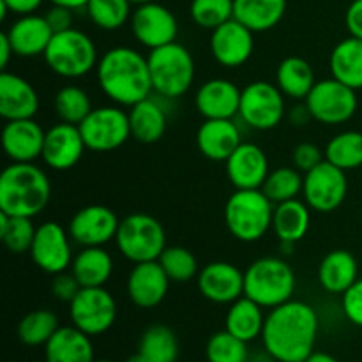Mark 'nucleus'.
<instances>
[{
    "mask_svg": "<svg viewBox=\"0 0 362 362\" xmlns=\"http://www.w3.org/2000/svg\"><path fill=\"white\" fill-rule=\"evenodd\" d=\"M318 327L317 311L304 300L269 310L262 332L265 354L276 362H304L315 352Z\"/></svg>",
    "mask_w": 362,
    "mask_h": 362,
    "instance_id": "obj_1",
    "label": "nucleus"
},
{
    "mask_svg": "<svg viewBox=\"0 0 362 362\" xmlns=\"http://www.w3.org/2000/svg\"><path fill=\"white\" fill-rule=\"evenodd\" d=\"M95 73L103 94L122 108H131L154 92L148 59L129 46H115L103 53Z\"/></svg>",
    "mask_w": 362,
    "mask_h": 362,
    "instance_id": "obj_2",
    "label": "nucleus"
},
{
    "mask_svg": "<svg viewBox=\"0 0 362 362\" xmlns=\"http://www.w3.org/2000/svg\"><path fill=\"white\" fill-rule=\"evenodd\" d=\"M52 197V184L34 163H11L0 175V212L32 218L41 214Z\"/></svg>",
    "mask_w": 362,
    "mask_h": 362,
    "instance_id": "obj_3",
    "label": "nucleus"
},
{
    "mask_svg": "<svg viewBox=\"0 0 362 362\" xmlns=\"http://www.w3.org/2000/svg\"><path fill=\"white\" fill-rule=\"evenodd\" d=\"M296 272L283 258L264 257L244 271V296L267 310L292 300L296 292Z\"/></svg>",
    "mask_w": 362,
    "mask_h": 362,
    "instance_id": "obj_4",
    "label": "nucleus"
},
{
    "mask_svg": "<svg viewBox=\"0 0 362 362\" xmlns=\"http://www.w3.org/2000/svg\"><path fill=\"white\" fill-rule=\"evenodd\" d=\"M152 90L161 99H179L194 81V59L189 49L180 42H170L148 53Z\"/></svg>",
    "mask_w": 362,
    "mask_h": 362,
    "instance_id": "obj_5",
    "label": "nucleus"
},
{
    "mask_svg": "<svg viewBox=\"0 0 362 362\" xmlns=\"http://www.w3.org/2000/svg\"><path fill=\"white\" fill-rule=\"evenodd\" d=\"M274 204L262 189H235L225 205L228 232L240 243H257L272 228Z\"/></svg>",
    "mask_w": 362,
    "mask_h": 362,
    "instance_id": "obj_6",
    "label": "nucleus"
},
{
    "mask_svg": "<svg viewBox=\"0 0 362 362\" xmlns=\"http://www.w3.org/2000/svg\"><path fill=\"white\" fill-rule=\"evenodd\" d=\"M45 62L57 76L76 80L98 67V48L90 35L78 28L53 34L45 52Z\"/></svg>",
    "mask_w": 362,
    "mask_h": 362,
    "instance_id": "obj_7",
    "label": "nucleus"
},
{
    "mask_svg": "<svg viewBox=\"0 0 362 362\" xmlns=\"http://www.w3.org/2000/svg\"><path fill=\"white\" fill-rule=\"evenodd\" d=\"M115 244L120 255L133 264L154 262L166 250V232L154 216L136 212L120 219Z\"/></svg>",
    "mask_w": 362,
    "mask_h": 362,
    "instance_id": "obj_8",
    "label": "nucleus"
},
{
    "mask_svg": "<svg viewBox=\"0 0 362 362\" xmlns=\"http://www.w3.org/2000/svg\"><path fill=\"white\" fill-rule=\"evenodd\" d=\"M239 117L251 129H274L286 117L285 94L276 83L264 80L253 81L243 88Z\"/></svg>",
    "mask_w": 362,
    "mask_h": 362,
    "instance_id": "obj_9",
    "label": "nucleus"
},
{
    "mask_svg": "<svg viewBox=\"0 0 362 362\" xmlns=\"http://www.w3.org/2000/svg\"><path fill=\"white\" fill-rule=\"evenodd\" d=\"M356 92L336 78H327L315 83L304 103L313 120L325 126H339L356 115L359 105Z\"/></svg>",
    "mask_w": 362,
    "mask_h": 362,
    "instance_id": "obj_10",
    "label": "nucleus"
},
{
    "mask_svg": "<svg viewBox=\"0 0 362 362\" xmlns=\"http://www.w3.org/2000/svg\"><path fill=\"white\" fill-rule=\"evenodd\" d=\"M78 127L92 152L117 151L131 138L129 115L117 105L94 108Z\"/></svg>",
    "mask_w": 362,
    "mask_h": 362,
    "instance_id": "obj_11",
    "label": "nucleus"
},
{
    "mask_svg": "<svg viewBox=\"0 0 362 362\" xmlns=\"http://www.w3.org/2000/svg\"><path fill=\"white\" fill-rule=\"evenodd\" d=\"M69 317L74 327L92 336H101L117 320V303L105 286L81 288L69 303Z\"/></svg>",
    "mask_w": 362,
    "mask_h": 362,
    "instance_id": "obj_12",
    "label": "nucleus"
},
{
    "mask_svg": "<svg viewBox=\"0 0 362 362\" xmlns=\"http://www.w3.org/2000/svg\"><path fill=\"white\" fill-rule=\"evenodd\" d=\"M349 193L345 170L338 168L325 159L324 163L304 173L303 198L311 211L334 212L341 207Z\"/></svg>",
    "mask_w": 362,
    "mask_h": 362,
    "instance_id": "obj_13",
    "label": "nucleus"
},
{
    "mask_svg": "<svg viewBox=\"0 0 362 362\" xmlns=\"http://www.w3.org/2000/svg\"><path fill=\"white\" fill-rule=\"evenodd\" d=\"M131 32L141 46L148 49L175 42L179 34V23L172 11L158 2H147L136 6L131 14Z\"/></svg>",
    "mask_w": 362,
    "mask_h": 362,
    "instance_id": "obj_14",
    "label": "nucleus"
},
{
    "mask_svg": "<svg viewBox=\"0 0 362 362\" xmlns=\"http://www.w3.org/2000/svg\"><path fill=\"white\" fill-rule=\"evenodd\" d=\"M71 235L62 225L55 221H46L37 226L34 243L30 247L32 262L46 274H60L71 269L73 264V250H71Z\"/></svg>",
    "mask_w": 362,
    "mask_h": 362,
    "instance_id": "obj_15",
    "label": "nucleus"
},
{
    "mask_svg": "<svg viewBox=\"0 0 362 362\" xmlns=\"http://www.w3.org/2000/svg\"><path fill=\"white\" fill-rule=\"evenodd\" d=\"M120 219L106 205H87L71 218L67 232L81 247L105 246L115 240Z\"/></svg>",
    "mask_w": 362,
    "mask_h": 362,
    "instance_id": "obj_16",
    "label": "nucleus"
},
{
    "mask_svg": "<svg viewBox=\"0 0 362 362\" xmlns=\"http://www.w3.org/2000/svg\"><path fill=\"white\" fill-rule=\"evenodd\" d=\"M211 53L223 67H240L255 53V32L232 18L211 34Z\"/></svg>",
    "mask_w": 362,
    "mask_h": 362,
    "instance_id": "obj_17",
    "label": "nucleus"
},
{
    "mask_svg": "<svg viewBox=\"0 0 362 362\" xmlns=\"http://www.w3.org/2000/svg\"><path fill=\"white\" fill-rule=\"evenodd\" d=\"M85 151L88 148L81 136L80 127L74 124L60 122L46 131L41 158L48 168L55 172H67L80 163Z\"/></svg>",
    "mask_w": 362,
    "mask_h": 362,
    "instance_id": "obj_18",
    "label": "nucleus"
},
{
    "mask_svg": "<svg viewBox=\"0 0 362 362\" xmlns=\"http://www.w3.org/2000/svg\"><path fill=\"white\" fill-rule=\"evenodd\" d=\"M170 283L172 281L158 260L141 262L134 264L127 276V296L134 306L141 310H152L168 296Z\"/></svg>",
    "mask_w": 362,
    "mask_h": 362,
    "instance_id": "obj_19",
    "label": "nucleus"
},
{
    "mask_svg": "<svg viewBox=\"0 0 362 362\" xmlns=\"http://www.w3.org/2000/svg\"><path fill=\"white\" fill-rule=\"evenodd\" d=\"M198 290L214 304H232L244 296V272L230 262H212L198 272Z\"/></svg>",
    "mask_w": 362,
    "mask_h": 362,
    "instance_id": "obj_20",
    "label": "nucleus"
},
{
    "mask_svg": "<svg viewBox=\"0 0 362 362\" xmlns=\"http://www.w3.org/2000/svg\"><path fill=\"white\" fill-rule=\"evenodd\" d=\"M225 163L226 175L235 189H262L271 173L267 154L251 141H243Z\"/></svg>",
    "mask_w": 362,
    "mask_h": 362,
    "instance_id": "obj_21",
    "label": "nucleus"
},
{
    "mask_svg": "<svg viewBox=\"0 0 362 362\" xmlns=\"http://www.w3.org/2000/svg\"><path fill=\"white\" fill-rule=\"evenodd\" d=\"M46 131L34 119L7 120L2 129V147L13 163H34L42 156Z\"/></svg>",
    "mask_w": 362,
    "mask_h": 362,
    "instance_id": "obj_22",
    "label": "nucleus"
},
{
    "mask_svg": "<svg viewBox=\"0 0 362 362\" xmlns=\"http://www.w3.org/2000/svg\"><path fill=\"white\" fill-rule=\"evenodd\" d=\"M240 90L226 78L204 81L194 95V106L204 119H235L240 108Z\"/></svg>",
    "mask_w": 362,
    "mask_h": 362,
    "instance_id": "obj_23",
    "label": "nucleus"
},
{
    "mask_svg": "<svg viewBox=\"0 0 362 362\" xmlns=\"http://www.w3.org/2000/svg\"><path fill=\"white\" fill-rule=\"evenodd\" d=\"M39 110V95L34 85L20 74L2 71L0 74V115L7 120L34 119Z\"/></svg>",
    "mask_w": 362,
    "mask_h": 362,
    "instance_id": "obj_24",
    "label": "nucleus"
},
{
    "mask_svg": "<svg viewBox=\"0 0 362 362\" xmlns=\"http://www.w3.org/2000/svg\"><path fill=\"white\" fill-rule=\"evenodd\" d=\"M6 34L14 49V55L23 57V59L45 55L53 37V30L46 18L35 13L25 14L14 20Z\"/></svg>",
    "mask_w": 362,
    "mask_h": 362,
    "instance_id": "obj_25",
    "label": "nucleus"
},
{
    "mask_svg": "<svg viewBox=\"0 0 362 362\" xmlns=\"http://www.w3.org/2000/svg\"><path fill=\"white\" fill-rule=\"evenodd\" d=\"M240 144L243 136L233 119H205L198 127L197 145L211 161H226Z\"/></svg>",
    "mask_w": 362,
    "mask_h": 362,
    "instance_id": "obj_26",
    "label": "nucleus"
},
{
    "mask_svg": "<svg viewBox=\"0 0 362 362\" xmlns=\"http://www.w3.org/2000/svg\"><path fill=\"white\" fill-rule=\"evenodd\" d=\"M131 138L138 144L151 145L161 140L168 127V113L161 105V98L158 99L148 95L144 101L131 106L129 112Z\"/></svg>",
    "mask_w": 362,
    "mask_h": 362,
    "instance_id": "obj_27",
    "label": "nucleus"
},
{
    "mask_svg": "<svg viewBox=\"0 0 362 362\" xmlns=\"http://www.w3.org/2000/svg\"><path fill=\"white\" fill-rule=\"evenodd\" d=\"M359 279L356 257L346 250H334L322 258L318 265V283L332 296H343Z\"/></svg>",
    "mask_w": 362,
    "mask_h": 362,
    "instance_id": "obj_28",
    "label": "nucleus"
},
{
    "mask_svg": "<svg viewBox=\"0 0 362 362\" xmlns=\"http://www.w3.org/2000/svg\"><path fill=\"white\" fill-rule=\"evenodd\" d=\"M46 362H94V346L90 336L74 325L59 327L45 345Z\"/></svg>",
    "mask_w": 362,
    "mask_h": 362,
    "instance_id": "obj_29",
    "label": "nucleus"
},
{
    "mask_svg": "<svg viewBox=\"0 0 362 362\" xmlns=\"http://www.w3.org/2000/svg\"><path fill=\"white\" fill-rule=\"evenodd\" d=\"M311 226V209L304 200L281 202L274 205L272 214V232L279 239V243L297 244L306 237Z\"/></svg>",
    "mask_w": 362,
    "mask_h": 362,
    "instance_id": "obj_30",
    "label": "nucleus"
},
{
    "mask_svg": "<svg viewBox=\"0 0 362 362\" xmlns=\"http://www.w3.org/2000/svg\"><path fill=\"white\" fill-rule=\"evenodd\" d=\"M265 325L264 308L243 296L235 303L228 304L225 318V329L230 334L237 336L243 341L251 343L257 338H262Z\"/></svg>",
    "mask_w": 362,
    "mask_h": 362,
    "instance_id": "obj_31",
    "label": "nucleus"
},
{
    "mask_svg": "<svg viewBox=\"0 0 362 362\" xmlns=\"http://www.w3.org/2000/svg\"><path fill=\"white\" fill-rule=\"evenodd\" d=\"M285 13L286 0H233V18L255 34L274 28Z\"/></svg>",
    "mask_w": 362,
    "mask_h": 362,
    "instance_id": "obj_32",
    "label": "nucleus"
},
{
    "mask_svg": "<svg viewBox=\"0 0 362 362\" xmlns=\"http://www.w3.org/2000/svg\"><path fill=\"white\" fill-rule=\"evenodd\" d=\"M71 272L81 288L105 286L113 274V258L103 246L83 247L73 258Z\"/></svg>",
    "mask_w": 362,
    "mask_h": 362,
    "instance_id": "obj_33",
    "label": "nucleus"
},
{
    "mask_svg": "<svg viewBox=\"0 0 362 362\" xmlns=\"http://www.w3.org/2000/svg\"><path fill=\"white\" fill-rule=\"evenodd\" d=\"M315 71L303 57H286L276 69V85L285 98L304 101L315 87Z\"/></svg>",
    "mask_w": 362,
    "mask_h": 362,
    "instance_id": "obj_34",
    "label": "nucleus"
},
{
    "mask_svg": "<svg viewBox=\"0 0 362 362\" xmlns=\"http://www.w3.org/2000/svg\"><path fill=\"white\" fill-rule=\"evenodd\" d=\"M332 78L349 85L354 90L362 88V39L346 37L332 48L331 59Z\"/></svg>",
    "mask_w": 362,
    "mask_h": 362,
    "instance_id": "obj_35",
    "label": "nucleus"
},
{
    "mask_svg": "<svg viewBox=\"0 0 362 362\" xmlns=\"http://www.w3.org/2000/svg\"><path fill=\"white\" fill-rule=\"evenodd\" d=\"M138 352L148 362H177L179 339H177L175 332L166 325H151L141 334Z\"/></svg>",
    "mask_w": 362,
    "mask_h": 362,
    "instance_id": "obj_36",
    "label": "nucleus"
},
{
    "mask_svg": "<svg viewBox=\"0 0 362 362\" xmlns=\"http://www.w3.org/2000/svg\"><path fill=\"white\" fill-rule=\"evenodd\" d=\"M325 159L338 168L350 172L362 166V133L361 131H343L329 140L325 145Z\"/></svg>",
    "mask_w": 362,
    "mask_h": 362,
    "instance_id": "obj_37",
    "label": "nucleus"
},
{
    "mask_svg": "<svg viewBox=\"0 0 362 362\" xmlns=\"http://www.w3.org/2000/svg\"><path fill=\"white\" fill-rule=\"evenodd\" d=\"M59 317L49 310H34L21 318L18 338L25 346H45L59 331Z\"/></svg>",
    "mask_w": 362,
    "mask_h": 362,
    "instance_id": "obj_38",
    "label": "nucleus"
},
{
    "mask_svg": "<svg viewBox=\"0 0 362 362\" xmlns=\"http://www.w3.org/2000/svg\"><path fill=\"white\" fill-rule=\"evenodd\" d=\"M53 110L60 122L80 126L87 119L88 113L94 110V106H92L90 95L87 94V90L78 85H66L55 94Z\"/></svg>",
    "mask_w": 362,
    "mask_h": 362,
    "instance_id": "obj_39",
    "label": "nucleus"
},
{
    "mask_svg": "<svg viewBox=\"0 0 362 362\" xmlns=\"http://www.w3.org/2000/svg\"><path fill=\"white\" fill-rule=\"evenodd\" d=\"M303 172H299L296 166H281V168H276L269 173L264 186H262V191L276 205L299 198V194H303Z\"/></svg>",
    "mask_w": 362,
    "mask_h": 362,
    "instance_id": "obj_40",
    "label": "nucleus"
},
{
    "mask_svg": "<svg viewBox=\"0 0 362 362\" xmlns=\"http://www.w3.org/2000/svg\"><path fill=\"white\" fill-rule=\"evenodd\" d=\"M35 232H37V226H34L32 218L7 216L6 212H0V239L11 253H28L34 243Z\"/></svg>",
    "mask_w": 362,
    "mask_h": 362,
    "instance_id": "obj_41",
    "label": "nucleus"
},
{
    "mask_svg": "<svg viewBox=\"0 0 362 362\" xmlns=\"http://www.w3.org/2000/svg\"><path fill=\"white\" fill-rule=\"evenodd\" d=\"M85 11L92 23L103 30H119L133 14L129 0H88Z\"/></svg>",
    "mask_w": 362,
    "mask_h": 362,
    "instance_id": "obj_42",
    "label": "nucleus"
},
{
    "mask_svg": "<svg viewBox=\"0 0 362 362\" xmlns=\"http://www.w3.org/2000/svg\"><path fill=\"white\" fill-rule=\"evenodd\" d=\"M158 262L172 283H187L197 278L200 272L197 257L182 246H166Z\"/></svg>",
    "mask_w": 362,
    "mask_h": 362,
    "instance_id": "obj_43",
    "label": "nucleus"
},
{
    "mask_svg": "<svg viewBox=\"0 0 362 362\" xmlns=\"http://www.w3.org/2000/svg\"><path fill=\"white\" fill-rule=\"evenodd\" d=\"M205 357H207V362H247L250 350H247L246 341L230 334L225 329L209 338Z\"/></svg>",
    "mask_w": 362,
    "mask_h": 362,
    "instance_id": "obj_44",
    "label": "nucleus"
},
{
    "mask_svg": "<svg viewBox=\"0 0 362 362\" xmlns=\"http://www.w3.org/2000/svg\"><path fill=\"white\" fill-rule=\"evenodd\" d=\"M191 20L202 28L214 30L233 18V0H191Z\"/></svg>",
    "mask_w": 362,
    "mask_h": 362,
    "instance_id": "obj_45",
    "label": "nucleus"
},
{
    "mask_svg": "<svg viewBox=\"0 0 362 362\" xmlns=\"http://www.w3.org/2000/svg\"><path fill=\"white\" fill-rule=\"evenodd\" d=\"M325 161V154L318 145L304 141L293 147L292 151V166H296L299 172L308 173L313 168H317L320 163Z\"/></svg>",
    "mask_w": 362,
    "mask_h": 362,
    "instance_id": "obj_46",
    "label": "nucleus"
},
{
    "mask_svg": "<svg viewBox=\"0 0 362 362\" xmlns=\"http://www.w3.org/2000/svg\"><path fill=\"white\" fill-rule=\"evenodd\" d=\"M341 308L350 324L362 327V278L341 296Z\"/></svg>",
    "mask_w": 362,
    "mask_h": 362,
    "instance_id": "obj_47",
    "label": "nucleus"
},
{
    "mask_svg": "<svg viewBox=\"0 0 362 362\" xmlns=\"http://www.w3.org/2000/svg\"><path fill=\"white\" fill-rule=\"evenodd\" d=\"M81 290V285L78 283V279L74 278L73 272H60V274L53 276L52 281V293L55 299L62 300V303L69 304L74 297L78 296V292Z\"/></svg>",
    "mask_w": 362,
    "mask_h": 362,
    "instance_id": "obj_48",
    "label": "nucleus"
},
{
    "mask_svg": "<svg viewBox=\"0 0 362 362\" xmlns=\"http://www.w3.org/2000/svg\"><path fill=\"white\" fill-rule=\"evenodd\" d=\"M45 18L49 27H52L53 34H59V32L73 28V9H69V7L52 6L46 11Z\"/></svg>",
    "mask_w": 362,
    "mask_h": 362,
    "instance_id": "obj_49",
    "label": "nucleus"
},
{
    "mask_svg": "<svg viewBox=\"0 0 362 362\" xmlns=\"http://www.w3.org/2000/svg\"><path fill=\"white\" fill-rule=\"evenodd\" d=\"M42 0H0V20H6L7 13L25 16V14H34L41 7Z\"/></svg>",
    "mask_w": 362,
    "mask_h": 362,
    "instance_id": "obj_50",
    "label": "nucleus"
},
{
    "mask_svg": "<svg viewBox=\"0 0 362 362\" xmlns=\"http://www.w3.org/2000/svg\"><path fill=\"white\" fill-rule=\"evenodd\" d=\"M346 30L352 37L362 39V0H352L345 13Z\"/></svg>",
    "mask_w": 362,
    "mask_h": 362,
    "instance_id": "obj_51",
    "label": "nucleus"
},
{
    "mask_svg": "<svg viewBox=\"0 0 362 362\" xmlns=\"http://www.w3.org/2000/svg\"><path fill=\"white\" fill-rule=\"evenodd\" d=\"M288 120L292 122V126H306L310 120H313L310 110H308L306 103H300V105H293L290 108V112L286 113Z\"/></svg>",
    "mask_w": 362,
    "mask_h": 362,
    "instance_id": "obj_52",
    "label": "nucleus"
},
{
    "mask_svg": "<svg viewBox=\"0 0 362 362\" xmlns=\"http://www.w3.org/2000/svg\"><path fill=\"white\" fill-rule=\"evenodd\" d=\"M13 57L16 55H14V49L13 46H11L9 37H7L6 32H2V34H0V67H2L4 71H6L7 64H9V60L13 59Z\"/></svg>",
    "mask_w": 362,
    "mask_h": 362,
    "instance_id": "obj_53",
    "label": "nucleus"
},
{
    "mask_svg": "<svg viewBox=\"0 0 362 362\" xmlns=\"http://www.w3.org/2000/svg\"><path fill=\"white\" fill-rule=\"evenodd\" d=\"M52 6H62V7H69V9L76 11V9H85L88 4V0H49Z\"/></svg>",
    "mask_w": 362,
    "mask_h": 362,
    "instance_id": "obj_54",
    "label": "nucleus"
},
{
    "mask_svg": "<svg viewBox=\"0 0 362 362\" xmlns=\"http://www.w3.org/2000/svg\"><path fill=\"white\" fill-rule=\"evenodd\" d=\"M304 362H339L336 357L329 356V354H324V352H313L310 357H308Z\"/></svg>",
    "mask_w": 362,
    "mask_h": 362,
    "instance_id": "obj_55",
    "label": "nucleus"
},
{
    "mask_svg": "<svg viewBox=\"0 0 362 362\" xmlns=\"http://www.w3.org/2000/svg\"><path fill=\"white\" fill-rule=\"evenodd\" d=\"M124 362H148V361L145 359V357L141 356L140 352H136V354H133V356H131V357H127V359L124 361Z\"/></svg>",
    "mask_w": 362,
    "mask_h": 362,
    "instance_id": "obj_56",
    "label": "nucleus"
},
{
    "mask_svg": "<svg viewBox=\"0 0 362 362\" xmlns=\"http://www.w3.org/2000/svg\"><path fill=\"white\" fill-rule=\"evenodd\" d=\"M131 4H136V6H140V4H147V2H152V0H129Z\"/></svg>",
    "mask_w": 362,
    "mask_h": 362,
    "instance_id": "obj_57",
    "label": "nucleus"
},
{
    "mask_svg": "<svg viewBox=\"0 0 362 362\" xmlns=\"http://www.w3.org/2000/svg\"><path fill=\"white\" fill-rule=\"evenodd\" d=\"M94 362H113V361H106V359H99V361H94Z\"/></svg>",
    "mask_w": 362,
    "mask_h": 362,
    "instance_id": "obj_58",
    "label": "nucleus"
}]
</instances>
